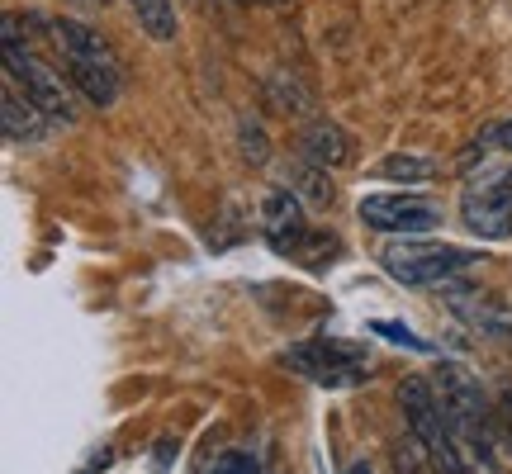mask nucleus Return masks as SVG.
Here are the masks:
<instances>
[{
	"instance_id": "nucleus-1",
	"label": "nucleus",
	"mask_w": 512,
	"mask_h": 474,
	"mask_svg": "<svg viewBox=\"0 0 512 474\" xmlns=\"http://www.w3.org/2000/svg\"><path fill=\"white\" fill-rule=\"evenodd\" d=\"M53 43L62 62H67V76H72V86L91 105H114L119 91H124V62L114 53L110 43L100 38V29L91 24H76V19H57L53 24Z\"/></svg>"
},
{
	"instance_id": "nucleus-16",
	"label": "nucleus",
	"mask_w": 512,
	"mask_h": 474,
	"mask_svg": "<svg viewBox=\"0 0 512 474\" xmlns=\"http://www.w3.org/2000/svg\"><path fill=\"white\" fill-rule=\"evenodd\" d=\"M242 152H247L252 162H266V133H261V124H252V119H242Z\"/></svg>"
},
{
	"instance_id": "nucleus-14",
	"label": "nucleus",
	"mask_w": 512,
	"mask_h": 474,
	"mask_svg": "<svg viewBox=\"0 0 512 474\" xmlns=\"http://www.w3.org/2000/svg\"><path fill=\"white\" fill-rule=\"evenodd\" d=\"M332 252H337V237H328V233H309L304 237V247H299V261L304 266H323V261H332Z\"/></svg>"
},
{
	"instance_id": "nucleus-17",
	"label": "nucleus",
	"mask_w": 512,
	"mask_h": 474,
	"mask_svg": "<svg viewBox=\"0 0 512 474\" xmlns=\"http://www.w3.org/2000/svg\"><path fill=\"white\" fill-rule=\"evenodd\" d=\"M219 474H256V465H252L247 456H228V460L219 465Z\"/></svg>"
},
{
	"instance_id": "nucleus-6",
	"label": "nucleus",
	"mask_w": 512,
	"mask_h": 474,
	"mask_svg": "<svg viewBox=\"0 0 512 474\" xmlns=\"http://www.w3.org/2000/svg\"><path fill=\"white\" fill-rule=\"evenodd\" d=\"M380 256H384V271L394 280H403V285H446L456 271L479 261V252L446 247V242H394Z\"/></svg>"
},
{
	"instance_id": "nucleus-15",
	"label": "nucleus",
	"mask_w": 512,
	"mask_h": 474,
	"mask_svg": "<svg viewBox=\"0 0 512 474\" xmlns=\"http://www.w3.org/2000/svg\"><path fill=\"white\" fill-rule=\"evenodd\" d=\"M294 190H304L313 204H332V185H328V171L323 166H313V171H304L299 181H294Z\"/></svg>"
},
{
	"instance_id": "nucleus-11",
	"label": "nucleus",
	"mask_w": 512,
	"mask_h": 474,
	"mask_svg": "<svg viewBox=\"0 0 512 474\" xmlns=\"http://www.w3.org/2000/svg\"><path fill=\"white\" fill-rule=\"evenodd\" d=\"M0 124H5V143H38L53 119L38 110L29 95H19V81H10L5 86V105H0Z\"/></svg>"
},
{
	"instance_id": "nucleus-18",
	"label": "nucleus",
	"mask_w": 512,
	"mask_h": 474,
	"mask_svg": "<svg viewBox=\"0 0 512 474\" xmlns=\"http://www.w3.org/2000/svg\"><path fill=\"white\" fill-rule=\"evenodd\" d=\"M494 143H498V147H508V152H512V119H508V124H503V128H498V133H494Z\"/></svg>"
},
{
	"instance_id": "nucleus-7",
	"label": "nucleus",
	"mask_w": 512,
	"mask_h": 474,
	"mask_svg": "<svg viewBox=\"0 0 512 474\" xmlns=\"http://www.w3.org/2000/svg\"><path fill=\"white\" fill-rule=\"evenodd\" d=\"M460 219L479 237H512V166L475 176L460 195Z\"/></svg>"
},
{
	"instance_id": "nucleus-8",
	"label": "nucleus",
	"mask_w": 512,
	"mask_h": 474,
	"mask_svg": "<svg viewBox=\"0 0 512 474\" xmlns=\"http://www.w3.org/2000/svg\"><path fill=\"white\" fill-rule=\"evenodd\" d=\"M361 223L375 233H432L441 223V204L427 195H366L361 200Z\"/></svg>"
},
{
	"instance_id": "nucleus-9",
	"label": "nucleus",
	"mask_w": 512,
	"mask_h": 474,
	"mask_svg": "<svg viewBox=\"0 0 512 474\" xmlns=\"http://www.w3.org/2000/svg\"><path fill=\"white\" fill-rule=\"evenodd\" d=\"M261 233H266V242H271L275 252H285V256L299 252L304 237L313 233L309 219H304L299 195H290V190H271L266 204H261Z\"/></svg>"
},
{
	"instance_id": "nucleus-19",
	"label": "nucleus",
	"mask_w": 512,
	"mask_h": 474,
	"mask_svg": "<svg viewBox=\"0 0 512 474\" xmlns=\"http://www.w3.org/2000/svg\"><path fill=\"white\" fill-rule=\"evenodd\" d=\"M100 5H105V0H100Z\"/></svg>"
},
{
	"instance_id": "nucleus-13",
	"label": "nucleus",
	"mask_w": 512,
	"mask_h": 474,
	"mask_svg": "<svg viewBox=\"0 0 512 474\" xmlns=\"http://www.w3.org/2000/svg\"><path fill=\"white\" fill-rule=\"evenodd\" d=\"M375 176H380V181H432L437 166L427 162V157H403V152H394V157H384V162L375 166Z\"/></svg>"
},
{
	"instance_id": "nucleus-5",
	"label": "nucleus",
	"mask_w": 512,
	"mask_h": 474,
	"mask_svg": "<svg viewBox=\"0 0 512 474\" xmlns=\"http://www.w3.org/2000/svg\"><path fill=\"white\" fill-rule=\"evenodd\" d=\"M5 62H10V81H19V86H24V95H29L38 110L53 119V124H72V119H76L72 91L62 86V76H57L53 67H43V62H38V57L19 43L15 19H5Z\"/></svg>"
},
{
	"instance_id": "nucleus-3",
	"label": "nucleus",
	"mask_w": 512,
	"mask_h": 474,
	"mask_svg": "<svg viewBox=\"0 0 512 474\" xmlns=\"http://www.w3.org/2000/svg\"><path fill=\"white\" fill-rule=\"evenodd\" d=\"M437 399H441V413H446L451 427H456V437L465 441L484 465H494L498 460V427H494V413H489L484 394H479V384L470 380L460 365H441Z\"/></svg>"
},
{
	"instance_id": "nucleus-10",
	"label": "nucleus",
	"mask_w": 512,
	"mask_h": 474,
	"mask_svg": "<svg viewBox=\"0 0 512 474\" xmlns=\"http://www.w3.org/2000/svg\"><path fill=\"white\" fill-rule=\"evenodd\" d=\"M446 304H451V313H456V318H465L475 332L498 337V342H512V309H508V304H498L494 294L446 285Z\"/></svg>"
},
{
	"instance_id": "nucleus-12",
	"label": "nucleus",
	"mask_w": 512,
	"mask_h": 474,
	"mask_svg": "<svg viewBox=\"0 0 512 474\" xmlns=\"http://www.w3.org/2000/svg\"><path fill=\"white\" fill-rule=\"evenodd\" d=\"M304 157H309L313 166H323V171L351 162L347 128H337L332 119H318V124H309V128H304Z\"/></svg>"
},
{
	"instance_id": "nucleus-2",
	"label": "nucleus",
	"mask_w": 512,
	"mask_h": 474,
	"mask_svg": "<svg viewBox=\"0 0 512 474\" xmlns=\"http://www.w3.org/2000/svg\"><path fill=\"white\" fill-rule=\"evenodd\" d=\"M399 408H403V418H408V437H413V446L427 456L432 474H470V465L460 456L456 427H451V418L441 413V399H437L432 384L403 380L399 384Z\"/></svg>"
},
{
	"instance_id": "nucleus-4",
	"label": "nucleus",
	"mask_w": 512,
	"mask_h": 474,
	"mask_svg": "<svg viewBox=\"0 0 512 474\" xmlns=\"http://www.w3.org/2000/svg\"><path fill=\"white\" fill-rule=\"evenodd\" d=\"M285 361H290V370H299L304 380L323 384V389H351V384L370 380L366 347L342 342V337H313V342H299V347L285 351Z\"/></svg>"
}]
</instances>
